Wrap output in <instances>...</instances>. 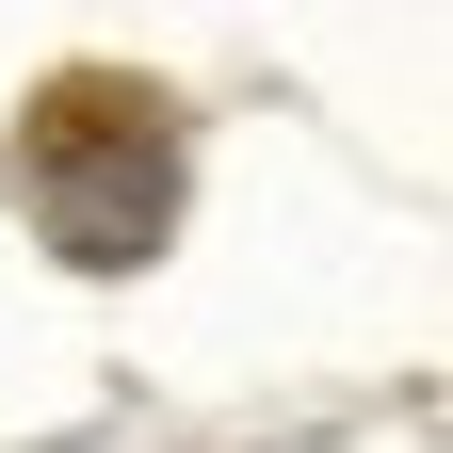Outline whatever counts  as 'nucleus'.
<instances>
[{
  "label": "nucleus",
  "instance_id": "obj_1",
  "mask_svg": "<svg viewBox=\"0 0 453 453\" xmlns=\"http://www.w3.org/2000/svg\"><path fill=\"white\" fill-rule=\"evenodd\" d=\"M17 211H33V243L81 259V275L162 259V226H179V113L146 81H113V65L49 81L17 113Z\"/></svg>",
  "mask_w": 453,
  "mask_h": 453
}]
</instances>
